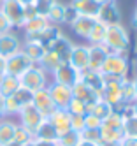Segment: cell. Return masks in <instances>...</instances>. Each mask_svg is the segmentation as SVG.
Returning a JSON list of instances; mask_svg holds the SVG:
<instances>
[{"instance_id":"56","label":"cell","mask_w":137,"mask_h":146,"mask_svg":"<svg viewBox=\"0 0 137 146\" xmlns=\"http://www.w3.org/2000/svg\"><path fill=\"white\" fill-rule=\"evenodd\" d=\"M5 146H23V144H19V143H14V141H13V143H9V144H5Z\"/></svg>"},{"instance_id":"40","label":"cell","mask_w":137,"mask_h":146,"mask_svg":"<svg viewBox=\"0 0 137 146\" xmlns=\"http://www.w3.org/2000/svg\"><path fill=\"white\" fill-rule=\"evenodd\" d=\"M100 125H102V121L97 116H93L91 113L84 114V129H95V130H99Z\"/></svg>"},{"instance_id":"48","label":"cell","mask_w":137,"mask_h":146,"mask_svg":"<svg viewBox=\"0 0 137 146\" xmlns=\"http://www.w3.org/2000/svg\"><path fill=\"white\" fill-rule=\"evenodd\" d=\"M4 74H5V58L0 56V79H2Z\"/></svg>"},{"instance_id":"35","label":"cell","mask_w":137,"mask_h":146,"mask_svg":"<svg viewBox=\"0 0 137 146\" xmlns=\"http://www.w3.org/2000/svg\"><path fill=\"white\" fill-rule=\"evenodd\" d=\"M58 2V0H34L32 2V5H34V9H35V13L39 14V16H48L49 14V11H51V7L55 5Z\"/></svg>"},{"instance_id":"24","label":"cell","mask_w":137,"mask_h":146,"mask_svg":"<svg viewBox=\"0 0 137 146\" xmlns=\"http://www.w3.org/2000/svg\"><path fill=\"white\" fill-rule=\"evenodd\" d=\"M81 81L86 83L91 90H95V92L100 95V90H102V86H104V76H102V72L84 70V72H81Z\"/></svg>"},{"instance_id":"27","label":"cell","mask_w":137,"mask_h":146,"mask_svg":"<svg viewBox=\"0 0 137 146\" xmlns=\"http://www.w3.org/2000/svg\"><path fill=\"white\" fill-rule=\"evenodd\" d=\"M100 143H120L123 139V130L120 129H111V127H105V125H100Z\"/></svg>"},{"instance_id":"38","label":"cell","mask_w":137,"mask_h":146,"mask_svg":"<svg viewBox=\"0 0 137 146\" xmlns=\"http://www.w3.org/2000/svg\"><path fill=\"white\" fill-rule=\"evenodd\" d=\"M67 111H69L70 114H81V116H84V114L88 113V106H86L84 102H81V100H77V99L72 97L70 104L67 106Z\"/></svg>"},{"instance_id":"8","label":"cell","mask_w":137,"mask_h":146,"mask_svg":"<svg viewBox=\"0 0 137 146\" xmlns=\"http://www.w3.org/2000/svg\"><path fill=\"white\" fill-rule=\"evenodd\" d=\"M32 65H34V62H32L23 51H18L14 53L13 56L5 58V74H11V76H16L19 78L23 74L25 70H28Z\"/></svg>"},{"instance_id":"43","label":"cell","mask_w":137,"mask_h":146,"mask_svg":"<svg viewBox=\"0 0 137 146\" xmlns=\"http://www.w3.org/2000/svg\"><path fill=\"white\" fill-rule=\"evenodd\" d=\"M13 30V27H11V23L7 21V19L2 16V13H0V34H5V32H11Z\"/></svg>"},{"instance_id":"37","label":"cell","mask_w":137,"mask_h":146,"mask_svg":"<svg viewBox=\"0 0 137 146\" xmlns=\"http://www.w3.org/2000/svg\"><path fill=\"white\" fill-rule=\"evenodd\" d=\"M123 134L128 137H137V118L134 116H125L123 120Z\"/></svg>"},{"instance_id":"49","label":"cell","mask_w":137,"mask_h":146,"mask_svg":"<svg viewBox=\"0 0 137 146\" xmlns=\"http://www.w3.org/2000/svg\"><path fill=\"white\" fill-rule=\"evenodd\" d=\"M77 146H99V144H97V143H90V141H84V139H81Z\"/></svg>"},{"instance_id":"57","label":"cell","mask_w":137,"mask_h":146,"mask_svg":"<svg viewBox=\"0 0 137 146\" xmlns=\"http://www.w3.org/2000/svg\"><path fill=\"white\" fill-rule=\"evenodd\" d=\"M2 2H5V0H0V4H2Z\"/></svg>"},{"instance_id":"41","label":"cell","mask_w":137,"mask_h":146,"mask_svg":"<svg viewBox=\"0 0 137 146\" xmlns=\"http://www.w3.org/2000/svg\"><path fill=\"white\" fill-rule=\"evenodd\" d=\"M70 130H76V132L84 130V116H81V114H70Z\"/></svg>"},{"instance_id":"36","label":"cell","mask_w":137,"mask_h":146,"mask_svg":"<svg viewBox=\"0 0 137 146\" xmlns=\"http://www.w3.org/2000/svg\"><path fill=\"white\" fill-rule=\"evenodd\" d=\"M34 139V132H30L28 129H25L23 125H16V132H14V143H19V144H25L28 141Z\"/></svg>"},{"instance_id":"22","label":"cell","mask_w":137,"mask_h":146,"mask_svg":"<svg viewBox=\"0 0 137 146\" xmlns=\"http://www.w3.org/2000/svg\"><path fill=\"white\" fill-rule=\"evenodd\" d=\"M56 137H58V132H56L55 127H53V125L49 123L48 118L42 120V123L39 125V127L35 129V132H34V139H37L39 143H49V144H55Z\"/></svg>"},{"instance_id":"29","label":"cell","mask_w":137,"mask_h":146,"mask_svg":"<svg viewBox=\"0 0 137 146\" xmlns=\"http://www.w3.org/2000/svg\"><path fill=\"white\" fill-rule=\"evenodd\" d=\"M81 141V132H76V130H67L65 134H60L56 141H55V146H77Z\"/></svg>"},{"instance_id":"54","label":"cell","mask_w":137,"mask_h":146,"mask_svg":"<svg viewBox=\"0 0 137 146\" xmlns=\"http://www.w3.org/2000/svg\"><path fill=\"white\" fill-rule=\"evenodd\" d=\"M18 2H19V4H23V5H28V4L34 2V0H18Z\"/></svg>"},{"instance_id":"4","label":"cell","mask_w":137,"mask_h":146,"mask_svg":"<svg viewBox=\"0 0 137 146\" xmlns=\"http://www.w3.org/2000/svg\"><path fill=\"white\" fill-rule=\"evenodd\" d=\"M100 99L104 102H107L109 106H113L114 111H118L121 106H125L123 97H121V79L104 76V86L100 90Z\"/></svg>"},{"instance_id":"10","label":"cell","mask_w":137,"mask_h":146,"mask_svg":"<svg viewBox=\"0 0 137 146\" xmlns=\"http://www.w3.org/2000/svg\"><path fill=\"white\" fill-rule=\"evenodd\" d=\"M48 92L55 102V106L60 108V109H67V106L72 100V88L70 86H65V85H60V83H49L48 85Z\"/></svg>"},{"instance_id":"55","label":"cell","mask_w":137,"mask_h":146,"mask_svg":"<svg viewBox=\"0 0 137 146\" xmlns=\"http://www.w3.org/2000/svg\"><path fill=\"white\" fill-rule=\"evenodd\" d=\"M97 2L102 5V4H109V2H114V0H97Z\"/></svg>"},{"instance_id":"33","label":"cell","mask_w":137,"mask_h":146,"mask_svg":"<svg viewBox=\"0 0 137 146\" xmlns=\"http://www.w3.org/2000/svg\"><path fill=\"white\" fill-rule=\"evenodd\" d=\"M134 76H128V78H123L121 79V97H123V104H132L135 102V97H134V81H132Z\"/></svg>"},{"instance_id":"51","label":"cell","mask_w":137,"mask_h":146,"mask_svg":"<svg viewBox=\"0 0 137 146\" xmlns=\"http://www.w3.org/2000/svg\"><path fill=\"white\" fill-rule=\"evenodd\" d=\"M23 146H39V141H37V139H32V141H28V143H25Z\"/></svg>"},{"instance_id":"58","label":"cell","mask_w":137,"mask_h":146,"mask_svg":"<svg viewBox=\"0 0 137 146\" xmlns=\"http://www.w3.org/2000/svg\"><path fill=\"white\" fill-rule=\"evenodd\" d=\"M51 146H55V144H51Z\"/></svg>"},{"instance_id":"52","label":"cell","mask_w":137,"mask_h":146,"mask_svg":"<svg viewBox=\"0 0 137 146\" xmlns=\"http://www.w3.org/2000/svg\"><path fill=\"white\" fill-rule=\"evenodd\" d=\"M132 113H134V116L137 118V100H135V102H132Z\"/></svg>"},{"instance_id":"18","label":"cell","mask_w":137,"mask_h":146,"mask_svg":"<svg viewBox=\"0 0 137 146\" xmlns=\"http://www.w3.org/2000/svg\"><path fill=\"white\" fill-rule=\"evenodd\" d=\"M95 21H97V18H90V16H77V18L72 21L70 30L74 32V35H76L77 39H83L84 42H86V39H88V35H90V32H91V28H93Z\"/></svg>"},{"instance_id":"19","label":"cell","mask_w":137,"mask_h":146,"mask_svg":"<svg viewBox=\"0 0 137 146\" xmlns=\"http://www.w3.org/2000/svg\"><path fill=\"white\" fill-rule=\"evenodd\" d=\"M49 123L55 127V130L60 134H65L67 130H70V113L67 109H60L56 108L55 111H53L49 116H48Z\"/></svg>"},{"instance_id":"28","label":"cell","mask_w":137,"mask_h":146,"mask_svg":"<svg viewBox=\"0 0 137 146\" xmlns=\"http://www.w3.org/2000/svg\"><path fill=\"white\" fill-rule=\"evenodd\" d=\"M105 30H107V27H105L102 21H95L91 32L86 39V44H104V39H105Z\"/></svg>"},{"instance_id":"31","label":"cell","mask_w":137,"mask_h":146,"mask_svg":"<svg viewBox=\"0 0 137 146\" xmlns=\"http://www.w3.org/2000/svg\"><path fill=\"white\" fill-rule=\"evenodd\" d=\"M63 13H65V4H62L60 0L51 7V11L49 14L46 16L48 18V21L51 25H56V27H62L63 25Z\"/></svg>"},{"instance_id":"39","label":"cell","mask_w":137,"mask_h":146,"mask_svg":"<svg viewBox=\"0 0 137 146\" xmlns=\"http://www.w3.org/2000/svg\"><path fill=\"white\" fill-rule=\"evenodd\" d=\"M81 139L99 144L100 143V132L95 130V129H84V130H81Z\"/></svg>"},{"instance_id":"11","label":"cell","mask_w":137,"mask_h":146,"mask_svg":"<svg viewBox=\"0 0 137 146\" xmlns=\"http://www.w3.org/2000/svg\"><path fill=\"white\" fill-rule=\"evenodd\" d=\"M21 46H23V40L18 37V34H14V30L0 34V56L2 58H9L21 51Z\"/></svg>"},{"instance_id":"23","label":"cell","mask_w":137,"mask_h":146,"mask_svg":"<svg viewBox=\"0 0 137 146\" xmlns=\"http://www.w3.org/2000/svg\"><path fill=\"white\" fill-rule=\"evenodd\" d=\"M16 125H18V121H14L11 116H5L0 120V146H5L14 141Z\"/></svg>"},{"instance_id":"14","label":"cell","mask_w":137,"mask_h":146,"mask_svg":"<svg viewBox=\"0 0 137 146\" xmlns=\"http://www.w3.org/2000/svg\"><path fill=\"white\" fill-rule=\"evenodd\" d=\"M109 51L104 44H88V70L100 72Z\"/></svg>"},{"instance_id":"50","label":"cell","mask_w":137,"mask_h":146,"mask_svg":"<svg viewBox=\"0 0 137 146\" xmlns=\"http://www.w3.org/2000/svg\"><path fill=\"white\" fill-rule=\"evenodd\" d=\"M132 81H134V97H135V100H137V76H134Z\"/></svg>"},{"instance_id":"53","label":"cell","mask_w":137,"mask_h":146,"mask_svg":"<svg viewBox=\"0 0 137 146\" xmlns=\"http://www.w3.org/2000/svg\"><path fill=\"white\" fill-rule=\"evenodd\" d=\"M99 146H118V143H99Z\"/></svg>"},{"instance_id":"34","label":"cell","mask_w":137,"mask_h":146,"mask_svg":"<svg viewBox=\"0 0 137 146\" xmlns=\"http://www.w3.org/2000/svg\"><path fill=\"white\" fill-rule=\"evenodd\" d=\"M60 34H63L60 27H56V25H49V27L44 30V32H42V34L37 37V40H40V42L48 48V46H49V44H51V42H53V40H55Z\"/></svg>"},{"instance_id":"46","label":"cell","mask_w":137,"mask_h":146,"mask_svg":"<svg viewBox=\"0 0 137 146\" xmlns=\"http://www.w3.org/2000/svg\"><path fill=\"white\" fill-rule=\"evenodd\" d=\"M7 114H5V97L0 95V120L5 118Z\"/></svg>"},{"instance_id":"3","label":"cell","mask_w":137,"mask_h":146,"mask_svg":"<svg viewBox=\"0 0 137 146\" xmlns=\"http://www.w3.org/2000/svg\"><path fill=\"white\" fill-rule=\"evenodd\" d=\"M49 74L42 69L40 65L34 64L28 70H25L23 74L19 76V85L28 88L30 92H37V90H42V88H48L49 85Z\"/></svg>"},{"instance_id":"21","label":"cell","mask_w":137,"mask_h":146,"mask_svg":"<svg viewBox=\"0 0 137 146\" xmlns=\"http://www.w3.org/2000/svg\"><path fill=\"white\" fill-rule=\"evenodd\" d=\"M69 5L79 16H90V18H97L100 9V4L97 0H70Z\"/></svg>"},{"instance_id":"2","label":"cell","mask_w":137,"mask_h":146,"mask_svg":"<svg viewBox=\"0 0 137 146\" xmlns=\"http://www.w3.org/2000/svg\"><path fill=\"white\" fill-rule=\"evenodd\" d=\"M104 76L123 79L130 76V51L125 53H109L100 69Z\"/></svg>"},{"instance_id":"12","label":"cell","mask_w":137,"mask_h":146,"mask_svg":"<svg viewBox=\"0 0 137 146\" xmlns=\"http://www.w3.org/2000/svg\"><path fill=\"white\" fill-rule=\"evenodd\" d=\"M72 48H74V42L70 40V37H67L65 34H60V35L48 46V49H51L53 53H55V55L60 58L62 64H69Z\"/></svg>"},{"instance_id":"47","label":"cell","mask_w":137,"mask_h":146,"mask_svg":"<svg viewBox=\"0 0 137 146\" xmlns=\"http://www.w3.org/2000/svg\"><path fill=\"white\" fill-rule=\"evenodd\" d=\"M130 21H132V27L137 30V5L134 7V11H132V16H130Z\"/></svg>"},{"instance_id":"13","label":"cell","mask_w":137,"mask_h":146,"mask_svg":"<svg viewBox=\"0 0 137 146\" xmlns=\"http://www.w3.org/2000/svg\"><path fill=\"white\" fill-rule=\"evenodd\" d=\"M69 64L76 69L79 74L88 70V44L86 42H74Z\"/></svg>"},{"instance_id":"44","label":"cell","mask_w":137,"mask_h":146,"mask_svg":"<svg viewBox=\"0 0 137 146\" xmlns=\"http://www.w3.org/2000/svg\"><path fill=\"white\" fill-rule=\"evenodd\" d=\"M118 146H137V137H128V135H123V139L118 143Z\"/></svg>"},{"instance_id":"17","label":"cell","mask_w":137,"mask_h":146,"mask_svg":"<svg viewBox=\"0 0 137 146\" xmlns=\"http://www.w3.org/2000/svg\"><path fill=\"white\" fill-rule=\"evenodd\" d=\"M72 95H74V99H77V100L84 102L88 108L100 99L99 93L95 92V90H91V88L86 85V83H83V81H81V78H79V81L76 83V85L72 86Z\"/></svg>"},{"instance_id":"30","label":"cell","mask_w":137,"mask_h":146,"mask_svg":"<svg viewBox=\"0 0 137 146\" xmlns=\"http://www.w3.org/2000/svg\"><path fill=\"white\" fill-rule=\"evenodd\" d=\"M60 64H62V62H60V58H58L55 53H53L51 49H48L46 53H44V56L40 58V62H39L37 65H40L42 69H44V70L48 72V74H51V72L55 70V69H56Z\"/></svg>"},{"instance_id":"25","label":"cell","mask_w":137,"mask_h":146,"mask_svg":"<svg viewBox=\"0 0 137 146\" xmlns=\"http://www.w3.org/2000/svg\"><path fill=\"white\" fill-rule=\"evenodd\" d=\"M19 78L11 76V74H4L2 79H0V95L2 97H9L19 88Z\"/></svg>"},{"instance_id":"16","label":"cell","mask_w":137,"mask_h":146,"mask_svg":"<svg viewBox=\"0 0 137 146\" xmlns=\"http://www.w3.org/2000/svg\"><path fill=\"white\" fill-rule=\"evenodd\" d=\"M49 25L51 23L48 21V18L37 14L32 19H28V21H25V25H23L21 30H23V34H25V39H37Z\"/></svg>"},{"instance_id":"26","label":"cell","mask_w":137,"mask_h":146,"mask_svg":"<svg viewBox=\"0 0 137 146\" xmlns=\"http://www.w3.org/2000/svg\"><path fill=\"white\" fill-rule=\"evenodd\" d=\"M113 111H114V108H113V106H109L107 102H104L102 99H99L95 104H91V106L88 108V113H91L93 116H97L100 121H104V120L107 118Z\"/></svg>"},{"instance_id":"20","label":"cell","mask_w":137,"mask_h":146,"mask_svg":"<svg viewBox=\"0 0 137 146\" xmlns=\"http://www.w3.org/2000/svg\"><path fill=\"white\" fill-rule=\"evenodd\" d=\"M21 51L34 62V64H39L40 58L44 56V53L48 51V48L37 39H25L23 40V46H21Z\"/></svg>"},{"instance_id":"1","label":"cell","mask_w":137,"mask_h":146,"mask_svg":"<svg viewBox=\"0 0 137 146\" xmlns=\"http://www.w3.org/2000/svg\"><path fill=\"white\" fill-rule=\"evenodd\" d=\"M104 46L107 48L109 53H125V51H132V35L130 30L123 23L111 25L105 30V39Z\"/></svg>"},{"instance_id":"32","label":"cell","mask_w":137,"mask_h":146,"mask_svg":"<svg viewBox=\"0 0 137 146\" xmlns=\"http://www.w3.org/2000/svg\"><path fill=\"white\" fill-rule=\"evenodd\" d=\"M9 97H13V100L19 106V109L21 108H25L26 104H32V99H34V92H30L28 88H25V86H19L13 95H9Z\"/></svg>"},{"instance_id":"15","label":"cell","mask_w":137,"mask_h":146,"mask_svg":"<svg viewBox=\"0 0 137 146\" xmlns=\"http://www.w3.org/2000/svg\"><path fill=\"white\" fill-rule=\"evenodd\" d=\"M32 104H34V106L39 109V113H40L44 118H48L49 114L56 109V106H55V102H53V99H51V95H49L48 88H42V90L34 92V99H32Z\"/></svg>"},{"instance_id":"5","label":"cell","mask_w":137,"mask_h":146,"mask_svg":"<svg viewBox=\"0 0 137 146\" xmlns=\"http://www.w3.org/2000/svg\"><path fill=\"white\" fill-rule=\"evenodd\" d=\"M0 13L13 27V30H21L25 25V5L18 0H5L0 4Z\"/></svg>"},{"instance_id":"45","label":"cell","mask_w":137,"mask_h":146,"mask_svg":"<svg viewBox=\"0 0 137 146\" xmlns=\"http://www.w3.org/2000/svg\"><path fill=\"white\" fill-rule=\"evenodd\" d=\"M34 16H37L35 9H34V5H32V4L25 5V21H28V19H32Z\"/></svg>"},{"instance_id":"6","label":"cell","mask_w":137,"mask_h":146,"mask_svg":"<svg viewBox=\"0 0 137 146\" xmlns=\"http://www.w3.org/2000/svg\"><path fill=\"white\" fill-rule=\"evenodd\" d=\"M49 78H51L53 83H60V85H65V86H70V88H72V86L79 81L81 74H79V72L74 69L70 64H60V65L49 74Z\"/></svg>"},{"instance_id":"42","label":"cell","mask_w":137,"mask_h":146,"mask_svg":"<svg viewBox=\"0 0 137 146\" xmlns=\"http://www.w3.org/2000/svg\"><path fill=\"white\" fill-rule=\"evenodd\" d=\"M79 14L76 13V11H74V9L69 5V4H65V13H63V25H72V21H74V19H76Z\"/></svg>"},{"instance_id":"9","label":"cell","mask_w":137,"mask_h":146,"mask_svg":"<svg viewBox=\"0 0 137 146\" xmlns=\"http://www.w3.org/2000/svg\"><path fill=\"white\" fill-rule=\"evenodd\" d=\"M97 19L102 21L105 27H111V25H118L123 23V13H121V7L118 5V2H109V4H102L99 9V14Z\"/></svg>"},{"instance_id":"7","label":"cell","mask_w":137,"mask_h":146,"mask_svg":"<svg viewBox=\"0 0 137 146\" xmlns=\"http://www.w3.org/2000/svg\"><path fill=\"white\" fill-rule=\"evenodd\" d=\"M16 116H18V123L23 125V127L28 129L30 132H35V129L42 123V120H44V116L39 113V109L34 106V104H26L25 108H21Z\"/></svg>"}]
</instances>
